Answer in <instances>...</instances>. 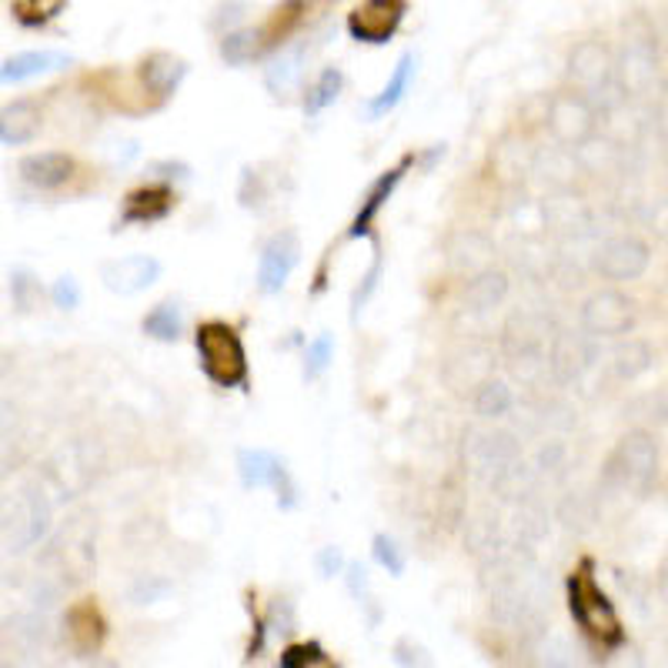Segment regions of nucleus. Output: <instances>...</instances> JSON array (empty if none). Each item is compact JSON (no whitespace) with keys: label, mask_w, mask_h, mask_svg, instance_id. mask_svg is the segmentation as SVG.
Instances as JSON below:
<instances>
[{"label":"nucleus","mask_w":668,"mask_h":668,"mask_svg":"<svg viewBox=\"0 0 668 668\" xmlns=\"http://www.w3.org/2000/svg\"><path fill=\"white\" fill-rule=\"evenodd\" d=\"M568 609H571V619L575 625L581 628V635H589L592 642H599L602 648H612L622 642V622H619V612L615 605L609 602V595L599 589V581L592 575V565L581 561L568 581Z\"/></svg>","instance_id":"nucleus-1"},{"label":"nucleus","mask_w":668,"mask_h":668,"mask_svg":"<svg viewBox=\"0 0 668 668\" xmlns=\"http://www.w3.org/2000/svg\"><path fill=\"white\" fill-rule=\"evenodd\" d=\"M198 365L204 378L218 388H241L247 391L250 371H247V352L241 334L227 321H204L194 331Z\"/></svg>","instance_id":"nucleus-2"},{"label":"nucleus","mask_w":668,"mask_h":668,"mask_svg":"<svg viewBox=\"0 0 668 668\" xmlns=\"http://www.w3.org/2000/svg\"><path fill=\"white\" fill-rule=\"evenodd\" d=\"M619 77L628 94H648L658 80V44L648 27H632L622 44Z\"/></svg>","instance_id":"nucleus-3"},{"label":"nucleus","mask_w":668,"mask_h":668,"mask_svg":"<svg viewBox=\"0 0 668 668\" xmlns=\"http://www.w3.org/2000/svg\"><path fill=\"white\" fill-rule=\"evenodd\" d=\"M237 475H241V485L244 488H275L278 491V505L291 509L294 505V481L285 468V461L275 455V452H265V448H244L237 455Z\"/></svg>","instance_id":"nucleus-4"},{"label":"nucleus","mask_w":668,"mask_h":668,"mask_svg":"<svg viewBox=\"0 0 668 668\" xmlns=\"http://www.w3.org/2000/svg\"><path fill=\"white\" fill-rule=\"evenodd\" d=\"M655 468H658L655 442L645 432H632L615 448L609 461V478L622 488H645L655 478Z\"/></svg>","instance_id":"nucleus-5"},{"label":"nucleus","mask_w":668,"mask_h":668,"mask_svg":"<svg viewBox=\"0 0 668 668\" xmlns=\"http://www.w3.org/2000/svg\"><path fill=\"white\" fill-rule=\"evenodd\" d=\"M571 80L578 84L584 98L615 94V64L605 44L584 41L571 51Z\"/></svg>","instance_id":"nucleus-6"},{"label":"nucleus","mask_w":668,"mask_h":668,"mask_svg":"<svg viewBox=\"0 0 668 668\" xmlns=\"http://www.w3.org/2000/svg\"><path fill=\"white\" fill-rule=\"evenodd\" d=\"M404 21V0H365L348 14V34L358 44H388Z\"/></svg>","instance_id":"nucleus-7"},{"label":"nucleus","mask_w":668,"mask_h":668,"mask_svg":"<svg viewBox=\"0 0 668 668\" xmlns=\"http://www.w3.org/2000/svg\"><path fill=\"white\" fill-rule=\"evenodd\" d=\"M301 261V244L291 231H281L275 234L265 250H261V258H258V291L261 294H281L294 275Z\"/></svg>","instance_id":"nucleus-8"},{"label":"nucleus","mask_w":668,"mask_h":668,"mask_svg":"<svg viewBox=\"0 0 668 668\" xmlns=\"http://www.w3.org/2000/svg\"><path fill=\"white\" fill-rule=\"evenodd\" d=\"M581 324L602 338H615V334H628L635 324L632 301L622 291H599L584 301L581 308Z\"/></svg>","instance_id":"nucleus-9"},{"label":"nucleus","mask_w":668,"mask_h":668,"mask_svg":"<svg viewBox=\"0 0 668 668\" xmlns=\"http://www.w3.org/2000/svg\"><path fill=\"white\" fill-rule=\"evenodd\" d=\"M595 268L609 281H635L648 268V244L638 237H612L609 244H602Z\"/></svg>","instance_id":"nucleus-10"},{"label":"nucleus","mask_w":668,"mask_h":668,"mask_svg":"<svg viewBox=\"0 0 668 668\" xmlns=\"http://www.w3.org/2000/svg\"><path fill=\"white\" fill-rule=\"evenodd\" d=\"M160 278V261L151 258V255H131V258H118V261H108L101 268V281L108 291L114 294H141L147 291L154 281Z\"/></svg>","instance_id":"nucleus-11"},{"label":"nucleus","mask_w":668,"mask_h":668,"mask_svg":"<svg viewBox=\"0 0 668 668\" xmlns=\"http://www.w3.org/2000/svg\"><path fill=\"white\" fill-rule=\"evenodd\" d=\"M137 77H141V88L154 98V101H167L175 98L178 88L188 77V64L178 57V54H167V51H157V54H147L137 67Z\"/></svg>","instance_id":"nucleus-12"},{"label":"nucleus","mask_w":668,"mask_h":668,"mask_svg":"<svg viewBox=\"0 0 668 668\" xmlns=\"http://www.w3.org/2000/svg\"><path fill=\"white\" fill-rule=\"evenodd\" d=\"M21 178L37 188V191H57L64 188L74 171H77V160L64 151H41V154H27L21 164H18Z\"/></svg>","instance_id":"nucleus-13"},{"label":"nucleus","mask_w":668,"mask_h":668,"mask_svg":"<svg viewBox=\"0 0 668 668\" xmlns=\"http://www.w3.org/2000/svg\"><path fill=\"white\" fill-rule=\"evenodd\" d=\"M411 160H414V157H404L401 164H394L391 171H385V175L368 188V194L361 198V208H358V214H355V221H352V227H348V237H368V234L375 231L378 214L385 211V204L391 201V194H394L398 185L404 181V171L411 167Z\"/></svg>","instance_id":"nucleus-14"},{"label":"nucleus","mask_w":668,"mask_h":668,"mask_svg":"<svg viewBox=\"0 0 668 668\" xmlns=\"http://www.w3.org/2000/svg\"><path fill=\"white\" fill-rule=\"evenodd\" d=\"M64 67H70V57L64 51H21L0 64V84L14 88V84H27V80L57 74Z\"/></svg>","instance_id":"nucleus-15"},{"label":"nucleus","mask_w":668,"mask_h":668,"mask_svg":"<svg viewBox=\"0 0 668 668\" xmlns=\"http://www.w3.org/2000/svg\"><path fill=\"white\" fill-rule=\"evenodd\" d=\"M175 211V191L167 185H144L124 198L121 224H157Z\"/></svg>","instance_id":"nucleus-16"},{"label":"nucleus","mask_w":668,"mask_h":668,"mask_svg":"<svg viewBox=\"0 0 668 668\" xmlns=\"http://www.w3.org/2000/svg\"><path fill=\"white\" fill-rule=\"evenodd\" d=\"M414 67H417V57H414V54H401V57H398V64H394V70H391V77H388L385 88H381L378 94H371V98L361 104V114H365L368 121H381L385 114H391V111L404 101V94H408V88H411V80H414Z\"/></svg>","instance_id":"nucleus-17"},{"label":"nucleus","mask_w":668,"mask_h":668,"mask_svg":"<svg viewBox=\"0 0 668 668\" xmlns=\"http://www.w3.org/2000/svg\"><path fill=\"white\" fill-rule=\"evenodd\" d=\"M41 108L27 98L8 104V108H0V144H8V147H24L31 144L37 134H41Z\"/></svg>","instance_id":"nucleus-18"},{"label":"nucleus","mask_w":668,"mask_h":668,"mask_svg":"<svg viewBox=\"0 0 668 668\" xmlns=\"http://www.w3.org/2000/svg\"><path fill=\"white\" fill-rule=\"evenodd\" d=\"M67 635H70V642H74V648L77 652H98L101 648V642H104V615L98 612V605L91 602V599H84V602H77L70 612H67Z\"/></svg>","instance_id":"nucleus-19"},{"label":"nucleus","mask_w":668,"mask_h":668,"mask_svg":"<svg viewBox=\"0 0 668 668\" xmlns=\"http://www.w3.org/2000/svg\"><path fill=\"white\" fill-rule=\"evenodd\" d=\"M265 31L258 27H237V31H227L221 37V60L227 67H247L250 60H258L261 51H265Z\"/></svg>","instance_id":"nucleus-20"},{"label":"nucleus","mask_w":668,"mask_h":668,"mask_svg":"<svg viewBox=\"0 0 668 668\" xmlns=\"http://www.w3.org/2000/svg\"><path fill=\"white\" fill-rule=\"evenodd\" d=\"M301 74H304V47H285L265 67V84H268V91L285 94V91L298 88Z\"/></svg>","instance_id":"nucleus-21"},{"label":"nucleus","mask_w":668,"mask_h":668,"mask_svg":"<svg viewBox=\"0 0 668 668\" xmlns=\"http://www.w3.org/2000/svg\"><path fill=\"white\" fill-rule=\"evenodd\" d=\"M144 334L154 342H164V345H175L181 338V331H185V318H181V308L175 301H160L154 304L144 321H141Z\"/></svg>","instance_id":"nucleus-22"},{"label":"nucleus","mask_w":668,"mask_h":668,"mask_svg":"<svg viewBox=\"0 0 668 668\" xmlns=\"http://www.w3.org/2000/svg\"><path fill=\"white\" fill-rule=\"evenodd\" d=\"M342 91H345V70H342V67H324V70L314 77V84L308 88V94H304V114H308V118L324 114L334 101L342 98Z\"/></svg>","instance_id":"nucleus-23"},{"label":"nucleus","mask_w":668,"mask_h":668,"mask_svg":"<svg viewBox=\"0 0 668 668\" xmlns=\"http://www.w3.org/2000/svg\"><path fill=\"white\" fill-rule=\"evenodd\" d=\"M64 8L67 0H11V11L24 27H44L54 18H60Z\"/></svg>","instance_id":"nucleus-24"},{"label":"nucleus","mask_w":668,"mask_h":668,"mask_svg":"<svg viewBox=\"0 0 668 668\" xmlns=\"http://www.w3.org/2000/svg\"><path fill=\"white\" fill-rule=\"evenodd\" d=\"M331 361H334V334L321 331L304 348V381H318L331 368Z\"/></svg>","instance_id":"nucleus-25"},{"label":"nucleus","mask_w":668,"mask_h":668,"mask_svg":"<svg viewBox=\"0 0 668 668\" xmlns=\"http://www.w3.org/2000/svg\"><path fill=\"white\" fill-rule=\"evenodd\" d=\"M371 552H375V561H378L388 575H394V578L404 575V552L398 548L394 538H388V535H375Z\"/></svg>","instance_id":"nucleus-26"},{"label":"nucleus","mask_w":668,"mask_h":668,"mask_svg":"<svg viewBox=\"0 0 668 668\" xmlns=\"http://www.w3.org/2000/svg\"><path fill=\"white\" fill-rule=\"evenodd\" d=\"M512 408V394L505 385H485L481 394H478V411L485 417H494V414H505Z\"/></svg>","instance_id":"nucleus-27"},{"label":"nucleus","mask_w":668,"mask_h":668,"mask_svg":"<svg viewBox=\"0 0 668 668\" xmlns=\"http://www.w3.org/2000/svg\"><path fill=\"white\" fill-rule=\"evenodd\" d=\"M648 361H652V352L645 348V345H638V342H632L628 348H622L619 352V375L622 378H635V375H642L645 368H648Z\"/></svg>","instance_id":"nucleus-28"},{"label":"nucleus","mask_w":668,"mask_h":668,"mask_svg":"<svg viewBox=\"0 0 668 668\" xmlns=\"http://www.w3.org/2000/svg\"><path fill=\"white\" fill-rule=\"evenodd\" d=\"M327 658H324V648L318 645V642H311V645H291L285 655H281V665L285 668H304V665H324Z\"/></svg>","instance_id":"nucleus-29"},{"label":"nucleus","mask_w":668,"mask_h":668,"mask_svg":"<svg viewBox=\"0 0 668 668\" xmlns=\"http://www.w3.org/2000/svg\"><path fill=\"white\" fill-rule=\"evenodd\" d=\"M51 298H54V304H57L60 311H74V308L80 304V285H77L70 275H64V278H57V281H54Z\"/></svg>","instance_id":"nucleus-30"},{"label":"nucleus","mask_w":668,"mask_h":668,"mask_svg":"<svg viewBox=\"0 0 668 668\" xmlns=\"http://www.w3.org/2000/svg\"><path fill=\"white\" fill-rule=\"evenodd\" d=\"M375 255H378V258H375L371 271L365 275V285H361V288L355 291V298H352V314H358V311H361V304H365V301L371 298V291L378 288V278H381V250H375Z\"/></svg>","instance_id":"nucleus-31"},{"label":"nucleus","mask_w":668,"mask_h":668,"mask_svg":"<svg viewBox=\"0 0 668 668\" xmlns=\"http://www.w3.org/2000/svg\"><path fill=\"white\" fill-rule=\"evenodd\" d=\"M342 565H345V558H342V552L338 548H324L321 555H318V568H321V578H334L342 571Z\"/></svg>","instance_id":"nucleus-32"},{"label":"nucleus","mask_w":668,"mask_h":668,"mask_svg":"<svg viewBox=\"0 0 668 668\" xmlns=\"http://www.w3.org/2000/svg\"><path fill=\"white\" fill-rule=\"evenodd\" d=\"M665 41H668V31H665Z\"/></svg>","instance_id":"nucleus-33"}]
</instances>
